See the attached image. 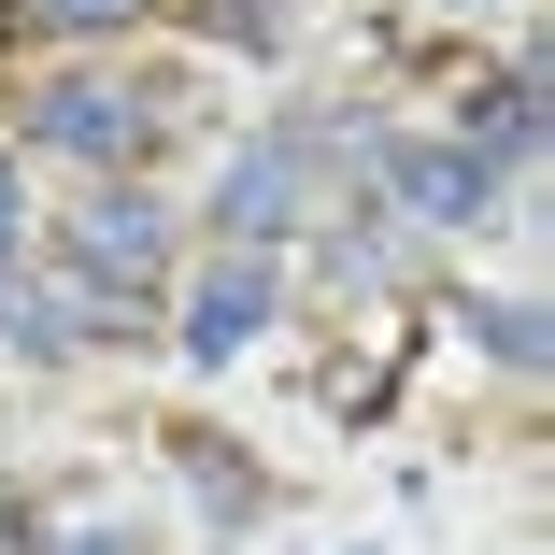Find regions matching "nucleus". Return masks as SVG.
Instances as JSON below:
<instances>
[{
  "mask_svg": "<svg viewBox=\"0 0 555 555\" xmlns=\"http://www.w3.org/2000/svg\"><path fill=\"white\" fill-rule=\"evenodd\" d=\"M15 129H29L43 157H86L100 185H143V143L171 129V100H157V86H115V72H43Z\"/></svg>",
  "mask_w": 555,
  "mask_h": 555,
  "instance_id": "nucleus-1",
  "label": "nucleus"
},
{
  "mask_svg": "<svg viewBox=\"0 0 555 555\" xmlns=\"http://www.w3.org/2000/svg\"><path fill=\"white\" fill-rule=\"evenodd\" d=\"M313 185H327V129L229 143V171H214V243H229V257H271L285 229H313Z\"/></svg>",
  "mask_w": 555,
  "mask_h": 555,
  "instance_id": "nucleus-2",
  "label": "nucleus"
},
{
  "mask_svg": "<svg viewBox=\"0 0 555 555\" xmlns=\"http://www.w3.org/2000/svg\"><path fill=\"white\" fill-rule=\"evenodd\" d=\"M57 271L100 285V299H157V285H171V199H143V185H86V199L57 214Z\"/></svg>",
  "mask_w": 555,
  "mask_h": 555,
  "instance_id": "nucleus-3",
  "label": "nucleus"
},
{
  "mask_svg": "<svg viewBox=\"0 0 555 555\" xmlns=\"http://www.w3.org/2000/svg\"><path fill=\"white\" fill-rule=\"evenodd\" d=\"M357 157H371V185L413 214V229H499V171H485L470 143H399V129H371Z\"/></svg>",
  "mask_w": 555,
  "mask_h": 555,
  "instance_id": "nucleus-4",
  "label": "nucleus"
},
{
  "mask_svg": "<svg viewBox=\"0 0 555 555\" xmlns=\"http://www.w3.org/2000/svg\"><path fill=\"white\" fill-rule=\"evenodd\" d=\"M271 327H285V271H271V257H214V271L185 285V327H171V343H185L199 371H229L243 343H271Z\"/></svg>",
  "mask_w": 555,
  "mask_h": 555,
  "instance_id": "nucleus-5",
  "label": "nucleus"
},
{
  "mask_svg": "<svg viewBox=\"0 0 555 555\" xmlns=\"http://www.w3.org/2000/svg\"><path fill=\"white\" fill-rule=\"evenodd\" d=\"M15 555H157V541H143V513H129V499L57 485V499H29V513H15Z\"/></svg>",
  "mask_w": 555,
  "mask_h": 555,
  "instance_id": "nucleus-6",
  "label": "nucleus"
},
{
  "mask_svg": "<svg viewBox=\"0 0 555 555\" xmlns=\"http://www.w3.org/2000/svg\"><path fill=\"white\" fill-rule=\"evenodd\" d=\"M456 143H470L485 171H527V157H541V72H499V86H470Z\"/></svg>",
  "mask_w": 555,
  "mask_h": 555,
  "instance_id": "nucleus-7",
  "label": "nucleus"
},
{
  "mask_svg": "<svg viewBox=\"0 0 555 555\" xmlns=\"http://www.w3.org/2000/svg\"><path fill=\"white\" fill-rule=\"evenodd\" d=\"M171 456H185V485H199V513H214V527H243V513H257V470H243L214 427H171Z\"/></svg>",
  "mask_w": 555,
  "mask_h": 555,
  "instance_id": "nucleus-8",
  "label": "nucleus"
},
{
  "mask_svg": "<svg viewBox=\"0 0 555 555\" xmlns=\"http://www.w3.org/2000/svg\"><path fill=\"white\" fill-rule=\"evenodd\" d=\"M470 343H485L499 371H541V313H527V299H470Z\"/></svg>",
  "mask_w": 555,
  "mask_h": 555,
  "instance_id": "nucleus-9",
  "label": "nucleus"
},
{
  "mask_svg": "<svg viewBox=\"0 0 555 555\" xmlns=\"http://www.w3.org/2000/svg\"><path fill=\"white\" fill-rule=\"evenodd\" d=\"M15 15H29V29H129L143 0H15Z\"/></svg>",
  "mask_w": 555,
  "mask_h": 555,
  "instance_id": "nucleus-10",
  "label": "nucleus"
},
{
  "mask_svg": "<svg viewBox=\"0 0 555 555\" xmlns=\"http://www.w3.org/2000/svg\"><path fill=\"white\" fill-rule=\"evenodd\" d=\"M29 243V185H15V143H0V257Z\"/></svg>",
  "mask_w": 555,
  "mask_h": 555,
  "instance_id": "nucleus-11",
  "label": "nucleus"
},
{
  "mask_svg": "<svg viewBox=\"0 0 555 555\" xmlns=\"http://www.w3.org/2000/svg\"><path fill=\"white\" fill-rule=\"evenodd\" d=\"M441 15H499V0H441Z\"/></svg>",
  "mask_w": 555,
  "mask_h": 555,
  "instance_id": "nucleus-12",
  "label": "nucleus"
}]
</instances>
